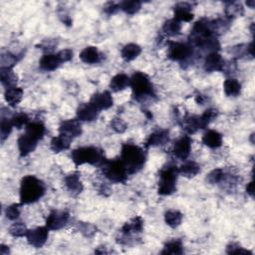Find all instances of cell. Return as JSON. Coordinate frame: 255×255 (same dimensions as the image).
I'll return each mask as SVG.
<instances>
[{
  "mask_svg": "<svg viewBox=\"0 0 255 255\" xmlns=\"http://www.w3.org/2000/svg\"><path fill=\"white\" fill-rule=\"evenodd\" d=\"M189 43L192 47L195 46L203 51H208V53L218 52L221 44L217 40L212 20L203 18L196 21L191 30Z\"/></svg>",
  "mask_w": 255,
  "mask_h": 255,
  "instance_id": "obj_1",
  "label": "cell"
},
{
  "mask_svg": "<svg viewBox=\"0 0 255 255\" xmlns=\"http://www.w3.org/2000/svg\"><path fill=\"white\" fill-rule=\"evenodd\" d=\"M121 160L125 165L129 175L139 173L147 161V153L134 143H124L121 151Z\"/></svg>",
  "mask_w": 255,
  "mask_h": 255,
  "instance_id": "obj_2",
  "label": "cell"
},
{
  "mask_svg": "<svg viewBox=\"0 0 255 255\" xmlns=\"http://www.w3.org/2000/svg\"><path fill=\"white\" fill-rule=\"evenodd\" d=\"M46 187L41 179L35 175H25L20 183V204H34L45 194Z\"/></svg>",
  "mask_w": 255,
  "mask_h": 255,
  "instance_id": "obj_3",
  "label": "cell"
},
{
  "mask_svg": "<svg viewBox=\"0 0 255 255\" xmlns=\"http://www.w3.org/2000/svg\"><path fill=\"white\" fill-rule=\"evenodd\" d=\"M71 159L76 167L89 163L91 166L98 168H101L107 159L104 151L96 147H82L73 150Z\"/></svg>",
  "mask_w": 255,
  "mask_h": 255,
  "instance_id": "obj_4",
  "label": "cell"
},
{
  "mask_svg": "<svg viewBox=\"0 0 255 255\" xmlns=\"http://www.w3.org/2000/svg\"><path fill=\"white\" fill-rule=\"evenodd\" d=\"M130 87L132 88L133 98L139 102L156 97L154 86L147 74L136 72L130 78Z\"/></svg>",
  "mask_w": 255,
  "mask_h": 255,
  "instance_id": "obj_5",
  "label": "cell"
},
{
  "mask_svg": "<svg viewBox=\"0 0 255 255\" xmlns=\"http://www.w3.org/2000/svg\"><path fill=\"white\" fill-rule=\"evenodd\" d=\"M179 175L178 168L172 163L161 168L159 171V187H158V193L159 195L166 196L171 195L176 191V180Z\"/></svg>",
  "mask_w": 255,
  "mask_h": 255,
  "instance_id": "obj_6",
  "label": "cell"
},
{
  "mask_svg": "<svg viewBox=\"0 0 255 255\" xmlns=\"http://www.w3.org/2000/svg\"><path fill=\"white\" fill-rule=\"evenodd\" d=\"M104 176L114 184H126L128 180V171L121 159H106L101 167Z\"/></svg>",
  "mask_w": 255,
  "mask_h": 255,
  "instance_id": "obj_7",
  "label": "cell"
},
{
  "mask_svg": "<svg viewBox=\"0 0 255 255\" xmlns=\"http://www.w3.org/2000/svg\"><path fill=\"white\" fill-rule=\"evenodd\" d=\"M168 58L172 61L187 62L193 55V47L190 43L168 42Z\"/></svg>",
  "mask_w": 255,
  "mask_h": 255,
  "instance_id": "obj_8",
  "label": "cell"
},
{
  "mask_svg": "<svg viewBox=\"0 0 255 255\" xmlns=\"http://www.w3.org/2000/svg\"><path fill=\"white\" fill-rule=\"evenodd\" d=\"M25 238L27 242L34 248H41L45 245L49 238V228L47 226H39L28 229Z\"/></svg>",
  "mask_w": 255,
  "mask_h": 255,
  "instance_id": "obj_9",
  "label": "cell"
},
{
  "mask_svg": "<svg viewBox=\"0 0 255 255\" xmlns=\"http://www.w3.org/2000/svg\"><path fill=\"white\" fill-rule=\"evenodd\" d=\"M69 218L70 214L68 211L54 209L46 218V226L49 230H60L66 226Z\"/></svg>",
  "mask_w": 255,
  "mask_h": 255,
  "instance_id": "obj_10",
  "label": "cell"
},
{
  "mask_svg": "<svg viewBox=\"0 0 255 255\" xmlns=\"http://www.w3.org/2000/svg\"><path fill=\"white\" fill-rule=\"evenodd\" d=\"M83 133L81 122L78 119H70L62 121L59 126V134L66 136L72 141L80 137Z\"/></svg>",
  "mask_w": 255,
  "mask_h": 255,
  "instance_id": "obj_11",
  "label": "cell"
},
{
  "mask_svg": "<svg viewBox=\"0 0 255 255\" xmlns=\"http://www.w3.org/2000/svg\"><path fill=\"white\" fill-rule=\"evenodd\" d=\"M191 143L192 140L190 136L186 135L179 138L173 147V155L181 160H186L191 152Z\"/></svg>",
  "mask_w": 255,
  "mask_h": 255,
  "instance_id": "obj_12",
  "label": "cell"
},
{
  "mask_svg": "<svg viewBox=\"0 0 255 255\" xmlns=\"http://www.w3.org/2000/svg\"><path fill=\"white\" fill-rule=\"evenodd\" d=\"M100 112L90 102L79 105L76 111L77 119L80 122H94L98 119Z\"/></svg>",
  "mask_w": 255,
  "mask_h": 255,
  "instance_id": "obj_13",
  "label": "cell"
},
{
  "mask_svg": "<svg viewBox=\"0 0 255 255\" xmlns=\"http://www.w3.org/2000/svg\"><path fill=\"white\" fill-rule=\"evenodd\" d=\"M225 61L218 52L208 53L204 63V68L206 72H222L224 67Z\"/></svg>",
  "mask_w": 255,
  "mask_h": 255,
  "instance_id": "obj_14",
  "label": "cell"
},
{
  "mask_svg": "<svg viewBox=\"0 0 255 255\" xmlns=\"http://www.w3.org/2000/svg\"><path fill=\"white\" fill-rule=\"evenodd\" d=\"M192 5L189 2H178L174 7V18L178 22H191L193 19Z\"/></svg>",
  "mask_w": 255,
  "mask_h": 255,
  "instance_id": "obj_15",
  "label": "cell"
},
{
  "mask_svg": "<svg viewBox=\"0 0 255 255\" xmlns=\"http://www.w3.org/2000/svg\"><path fill=\"white\" fill-rule=\"evenodd\" d=\"M90 103L94 107H96L99 112H101L103 110H108V109L113 107L114 100L109 91H104V92L94 94L92 98H91Z\"/></svg>",
  "mask_w": 255,
  "mask_h": 255,
  "instance_id": "obj_16",
  "label": "cell"
},
{
  "mask_svg": "<svg viewBox=\"0 0 255 255\" xmlns=\"http://www.w3.org/2000/svg\"><path fill=\"white\" fill-rule=\"evenodd\" d=\"M80 176H81V174L79 172L71 173L70 175L65 176L64 181H65L66 189L68 190L70 194L73 196H77L83 191L84 187L80 180Z\"/></svg>",
  "mask_w": 255,
  "mask_h": 255,
  "instance_id": "obj_17",
  "label": "cell"
},
{
  "mask_svg": "<svg viewBox=\"0 0 255 255\" xmlns=\"http://www.w3.org/2000/svg\"><path fill=\"white\" fill-rule=\"evenodd\" d=\"M37 143L38 141L33 139L27 134L21 135L17 140V145L18 150H19V154L21 157H26L29 154L33 153L36 148H37Z\"/></svg>",
  "mask_w": 255,
  "mask_h": 255,
  "instance_id": "obj_18",
  "label": "cell"
},
{
  "mask_svg": "<svg viewBox=\"0 0 255 255\" xmlns=\"http://www.w3.org/2000/svg\"><path fill=\"white\" fill-rule=\"evenodd\" d=\"M170 141V132L168 130H159L152 133L145 141V148L161 147L165 145Z\"/></svg>",
  "mask_w": 255,
  "mask_h": 255,
  "instance_id": "obj_19",
  "label": "cell"
},
{
  "mask_svg": "<svg viewBox=\"0 0 255 255\" xmlns=\"http://www.w3.org/2000/svg\"><path fill=\"white\" fill-rule=\"evenodd\" d=\"M143 230V221L141 216H136L129 222L126 223L121 228V233L124 238H130L133 233H142Z\"/></svg>",
  "mask_w": 255,
  "mask_h": 255,
  "instance_id": "obj_20",
  "label": "cell"
},
{
  "mask_svg": "<svg viewBox=\"0 0 255 255\" xmlns=\"http://www.w3.org/2000/svg\"><path fill=\"white\" fill-rule=\"evenodd\" d=\"M79 57L82 62L92 65V64H97L101 61V53L99 52L97 47L88 46L81 51Z\"/></svg>",
  "mask_w": 255,
  "mask_h": 255,
  "instance_id": "obj_21",
  "label": "cell"
},
{
  "mask_svg": "<svg viewBox=\"0 0 255 255\" xmlns=\"http://www.w3.org/2000/svg\"><path fill=\"white\" fill-rule=\"evenodd\" d=\"M203 143L212 150L221 148L223 145V135L215 130H208L203 136Z\"/></svg>",
  "mask_w": 255,
  "mask_h": 255,
  "instance_id": "obj_22",
  "label": "cell"
},
{
  "mask_svg": "<svg viewBox=\"0 0 255 255\" xmlns=\"http://www.w3.org/2000/svg\"><path fill=\"white\" fill-rule=\"evenodd\" d=\"M61 64L62 63L57 54H45L39 61L40 69L46 72L56 70Z\"/></svg>",
  "mask_w": 255,
  "mask_h": 255,
  "instance_id": "obj_23",
  "label": "cell"
},
{
  "mask_svg": "<svg viewBox=\"0 0 255 255\" xmlns=\"http://www.w3.org/2000/svg\"><path fill=\"white\" fill-rule=\"evenodd\" d=\"M130 77L128 76L125 73H119V74L115 75L111 81H110V89L112 90V92L118 93L121 91H124L128 87L130 86Z\"/></svg>",
  "mask_w": 255,
  "mask_h": 255,
  "instance_id": "obj_24",
  "label": "cell"
},
{
  "mask_svg": "<svg viewBox=\"0 0 255 255\" xmlns=\"http://www.w3.org/2000/svg\"><path fill=\"white\" fill-rule=\"evenodd\" d=\"M71 142L72 140L67 138L64 135L59 134V136L57 137H54L51 140L50 143V149L54 152V153H61L64 151H67L70 149V145H71Z\"/></svg>",
  "mask_w": 255,
  "mask_h": 255,
  "instance_id": "obj_25",
  "label": "cell"
},
{
  "mask_svg": "<svg viewBox=\"0 0 255 255\" xmlns=\"http://www.w3.org/2000/svg\"><path fill=\"white\" fill-rule=\"evenodd\" d=\"M142 53V47L136 43L125 45L121 50V56L126 62H131L138 58Z\"/></svg>",
  "mask_w": 255,
  "mask_h": 255,
  "instance_id": "obj_26",
  "label": "cell"
},
{
  "mask_svg": "<svg viewBox=\"0 0 255 255\" xmlns=\"http://www.w3.org/2000/svg\"><path fill=\"white\" fill-rule=\"evenodd\" d=\"M23 90L19 87H12L5 90L4 99L6 103L11 107H16L23 98Z\"/></svg>",
  "mask_w": 255,
  "mask_h": 255,
  "instance_id": "obj_27",
  "label": "cell"
},
{
  "mask_svg": "<svg viewBox=\"0 0 255 255\" xmlns=\"http://www.w3.org/2000/svg\"><path fill=\"white\" fill-rule=\"evenodd\" d=\"M46 133V128L41 122H32L25 127V134L29 135L33 139L40 141L43 139Z\"/></svg>",
  "mask_w": 255,
  "mask_h": 255,
  "instance_id": "obj_28",
  "label": "cell"
},
{
  "mask_svg": "<svg viewBox=\"0 0 255 255\" xmlns=\"http://www.w3.org/2000/svg\"><path fill=\"white\" fill-rule=\"evenodd\" d=\"M230 52L236 59L243 58L245 56H250L252 59L254 57V43L252 41L249 44H239L233 46Z\"/></svg>",
  "mask_w": 255,
  "mask_h": 255,
  "instance_id": "obj_29",
  "label": "cell"
},
{
  "mask_svg": "<svg viewBox=\"0 0 255 255\" xmlns=\"http://www.w3.org/2000/svg\"><path fill=\"white\" fill-rule=\"evenodd\" d=\"M0 81L3 87L6 89L16 87L18 82V77L13 72V69L9 68H0Z\"/></svg>",
  "mask_w": 255,
  "mask_h": 255,
  "instance_id": "obj_30",
  "label": "cell"
},
{
  "mask_svg": "<svg viewBox=\"0 0 255 255\" xmlns=\"http://www.w3.org/2000/svg\"><path fill=\"white\" fill-rule=\"evenodd\" d=\"M180 125L189 135H192L196 133L198 130H200L198 116L187 115L186 117H184L183 120H181Z\"/></svg>",
  "mask_w": 255,
  "mask_h": 255,
  "instance_id": "obj_31",
  "label": "cell"
},
{
  "mask_svg": "<svg viewBox=\"0 0 255 255\" xmlns=\"http://www.w3.org/2000/svg\"><path fill=\"white\" fill-rule=\"evenodd\" d=\"M178 171L183 176L187 178H192L200 173V166L193 160H189L186 161L184 165H181Z\"/></svg>",
  "mask_w": 255,
  "mask_h": 255,
  "instance_id": "obj_32",
  "label": "cell"
},
{
  "mask_svg": "<svg viewBox=\"0 0 255 255\" xmlns=\"http://www.w3.org/2000/svg\"><path fill=\"white\" fill-rule=\"evenodd\" d=\"M223 90L227 97H238L241 93V84L236 79L229 78L224 81Z\"/></svg>",
  "mask_w": 255,
  "mask_h": 255,
  "instance_id": "obj_33",
  "label": "cell"
},
{
  "mask_svg": "<svg viewBox=\"0 0 255 255\" xmlns=\"http://www.w3.org/2000/svg\"><path fill=\"white\" fill-rule=\"evenodd\" d=\"M224 12H225V17L232 20L235 17L242 16L244 13V8L240 2L228 1V2H225Z\"/></svg>",
  "mask_w": 255,
  "mask_h": 255,
  "instance_id": "obj_34",
  "label": "cell"
},
{
  "mask_svg": "<svg viewBox=\"0 0 255 255\" xmlns=\"http://www.w3.org/2000/svg\"><path fill=\"white\" fill-rule=\"evenodd\" d=\"M161 30L163 34L169 36V37H175V36H177L180 34L181 23L175 20V18H173V19H169L163 23Z\"/></svg>",
  "mask_w": 255,
  "mask_h": 255,
  "instance_id": "obj_35",
  "label": "cell"
},
{
  "mask_svg": "<svg viewBox=\"0 0 255 255\" xmlns=\"http://www.w3.org/2000/svg\"><path fill=\"white\" fill-rule=\"evenodd\" d=\"M183 217L184 215L180 211L175 209H171L165 213V222L170 227L176 228L181 224Z\"/></svg>",
  "mask_w": 255,
  "mask_h": 255,
  "instance_id": "obj_36",
  "label": "cell"
},
{
  "mask_svg": "<svg viewBox=\"0 0 255 255\" xmlns=\"http://www.w3.org/2000/svg\"><path fill=\"white\" fill-rule=\"evenodd\" d=\"M161 254H172L180 255L184 253V245L179 239H174L167 242L160 252Z\"/></svg>",
  "mask_w": 255,
  "mask_h": 255,
  "instance_id": "obj_37",
  "label": "cell"
},
{
  "mask_svg": "<svg viewBox=\"0 0 255 255\" xmlns=\"http://www.w3.org/2000/svg\"><path fill=\"white\" fill-rule=\"evenodd\" d=\"M120 9L123 10L125 13L129 15H134L138 13L142 8V2L138 1V0H126V1H122L119 3Z\"/></svg>",
  "mask_w": 255,
  "mask_h": 255,
  "instance_id": "obj_38",
  "label": "cell"
},
{
  "mask_svg": "<svg viewBox=\"0 0 255 255\" xmlns=\"http://www.w3.org/2000/svg\"><path fill=\"white\" fill-rule=\"evenodd\" d=\"M217 116H218V111L216 110V109H207V110L202 116H198L200 130L206 129V128L208 127V125L214 119H216Z\"/></svg>",
  "mask_w": 255,
  "mask_h": 255,
  "instance_id": "obj_39",
  "label": "cell"
},
{
  "mask_svg": "<svg viewBox=\"0 0 255 255\" xmlns=\"http://www.w3.org/2000/svg\"><path fill=\"white\" fill-rule=\"evenodd\" d=\"M13 125L11 122V118H6L4 116H1V124H0V138H1V142L4 143V141L9 137V135L12 132Z\"/></svg>",
  "mask_w": 255,
  "mask_h": 255,
  "instance_id": "obj_40",
  "label": "cell"
},
{
  "mask_svg": "<svg viewBox=\"0 0 255 255\" xmlns=\"http://www.w3.org/2000/svg\"><path fill=\"white\" fill-rule=\"evenodd\" d=\"M16 63H17V57L14 55V54L10 53L9 51L1 52V56H0V64H1V68L13 69Z\"/></svg>",
  "mask_w": 255,
  "mask_h": 255,
  "instance_id": "obj_41",
  "label": "cell"
},
{
  "mask_svg": "<svg viewBox=\"0 0 255 255\" xmlns=\"http://www.w3.org/2000/svg\"><path fill=\"white\" fill-rule=\"evenodd\" d=\"M28 228L22 222H16L9 227V233L13 238H23V236H26Z\"/></svg>",
  "mask_w": 255,
  "mask_h": 255,
  "instance_id": "obj_42",
  "label": "cell"
},
{
  "mask_svg": "<svg viewBox=\"0 0 255 255\" xmlns=\"http://www.w3.org/2000/svg\"><path fill=\"white\" fill-rule=\"evenodd\" d=\"M11 122L14 128H16L17 130H21L24 127H26L30 122H29V117L25 113H15L11 117Z\"/></svg>",
  "mask_w": 255,
  "mask_h": 255,
  "instance_id": "obj_43",
  "label": "cell"
},
{
  "mask_svg": "<svg viewBox=\"0 0 255 255\" xmlns=\"http://www.w3.org/2000/svg\"><path fill=\"white\" fill-rule=\"evenodd\" d=\"M78 228L79 231L87 239H92L97 233V227L96 225L90 223H78Z\"/></svg>",
  "mask_w": 255,
  "mask_h": 255,
  "instance_id": "obj_44",
  "label": "cell"
},
{
  "mask_svg": "<svg viewBox=\"0 0 255 255\" xmlns=\"http://www.w3.org/2000/svg\"><path fill=\"white\" fill-rule=\"evenodd\" d=\"M224 176H225V173L223 169H215L207 175V181L210 185H218L222 184Z\"/></svg>",
  "mask_w": 255,
  "mask_h": 255,
  "instance_id": "obj_45",
  "label": "cell"
},
{
  "mask_svg": "<svg viewBox=\"0 0 255 255\" xmlns=\"http://www.w3.org/2000/svg\"><path fill=\"white\" fill-rule=\"evenodd\" d=\"M23 205L21 204H13L6 207L5 209V215L9 221H16L20 215L21 212V207Z\"/></svg>",
  "mask_w": 255,
  "mask_h": 255,
  "instance_id": "obj_46",
  "label": "cell"
},
{
  "mask_svg": "<svg viewBox=\"0 0 255 255\" xmlns=\"http://www.w3.org/2000/svg\"><path fill=\"white\" fill-rule=\"evenodd\" d=\"M111 128L112 129L118 133V134H123L127 131L128 129V124L121 118L119 117H115L112 121H111Z\"/></svg>",
  "mask_w": 255,
  "mask_h": 255,
  "instance_id": "obj_47",
  "label": "cell"
},
{
  "mask_svg": "<svg viewBox=\"0 0 255 255\" xmlns=\"http://www.w3.org/2000/svg\"><path fill=\"white\" fill-rule=\"evenodd\" d=\"M226 253L227 254H250L252 255V252L244 249L240 244L236 242H231L226 246Z\"/></svg>",
  "mask_w": 255,
  "mask_h": 255,
  "instance_id": "obj_48",
  "label": "cell"
},
{
  "mask_svg": "<svg viewBox=\"0 0 255 255\" xmlns=\"http://www.w3.org/2000/svg\"><path fill=\"white\" fill-rule=\"evenodd\" d=\"M56 46H57V43H55V41L54 40H45L41 44L37 45V47H39V49L43 50L47 54H52L51 52L56 48Z\"/></svg>",
  "mask_w": 255,
  "mask_h": 255,
  "instance_id": "obj_49",
  "label": "cell"
},
{
  "mask_svg": "<svg viewBox=\"0 0 255 255\" xmlns=\"http://www.w3.org/2000/svg\"><path fill=\"white\" fill-rule=\"evenodd\" d=\"M57 55L61 61V63H66L72 60L73 58V51L71 49H63L57 53Z\"/></svg>",
  "mask_w": 255,
  "mask_h": 255,
  "instance_id": "obj_50",
  "label": "cell"
},
{
  "mask_svg": "<svg viewBox=\"0 0 255 255\" xmlns=\"http://www.w3.org/2000/svg\"><path fill=\"white\" fill-rule=\"evenodd\" d=\"M103 10L107 15H113L117 13L118 10H120V6L115 2H108L103 7Z\"/></svg>",
  "mask_w": 255,
  "mask_h": 255,
  "instance_id": "obj_51",
  "label": "cell"
},
{
  "mask_svg": "<svg viewBox=\"0 0 255 255\" xmlns=\"http://www.w3.org/2000/svg\"><path fill=\"white\" fill-rule=\"evenodd\" d=\"M206 100H207V98L204 95H202V94H198L197 96H195V102L198 105H205Z\"/></svg>",
  "mask_w": 255,
  "mask_h": 255,
  "instance_id": "obj_52",
  "label": "cell"
},
{
  "mask_svg": "<svg viewBox=\"0 0 255 255\" xmlns=\"http://www.w3.org/2000/svg\"><path fill=\"white\" fill-rule=\"evenodd\" d=\"M9 253H10L9 246L4 245V244L0 245V254H1V255H8Z\"/></svg>",
  "mask_w": 255,
  "mask_h": 255,
  "instance_id": "obj_53",
  "label": "cell"
},
{
  "mask_svg": "<svg viewBox=\"0 0 255 255\" xmlns=\"http://www.w3.org/2000/svg\"><path fill=\"white\" fill-rule=\"evenodd\" d=\"M246 192L248 195H250L251 197L254 196V191H253V181H250L249 184H247L246 186Z\"/></svg>",
  "mask_w": 255,
  "mask_h": 255,
  "instance_id": "obj_54",
  "label": "cell"
},
{
  "mask_svg": "<svg viewBox=\"0 0 255 255\" xmlns=\"http://www.w3.org/2000/svg\"><path fill=\"white\" fill-rule=\"evenodd\" d=\"M246 5L249 6L251 9H253L254 5H255V1H254V0H251V1H246Z\"/></svg>",
  "mask_w": 255,
  "mask_h": 255,
  "instance_id": "obj_55",
  "label": "cell"
}]
</instances>
